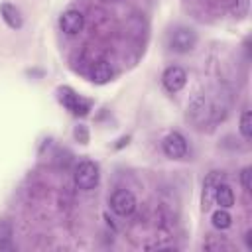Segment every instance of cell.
Here are the masks:
<instances>
[{
  "label": "cell",
  "mask_w": 252,
  "mask_h": 252,
  "mask_svg": "<svg viewBox=\"0 0 252 252\" xmlns=\"http://www.w3.org/2000/svg\"><path fill=\"white\" fill-rule=\"evenodd\" d=\"M57 93H59L61 104H63L67 110H71V114H75V116H87L89 110L93 108V100L83 98V96L77 94L71 87H59Z\"/></svg>",
  "instance_id": "6da1fadb"
},
{
  "label": "cell",
  "mask_w": 252,
  "mask_h": 252,
  "mask_svg": "<svg viewBox=\"0 0 252 252\" xmlns=\"http://www.w3.org/2000/svg\"><path fill=\"white\" fill-rule=\"evenodd\" d=\"M98 165L94 161H81L75 169V175H73V181H75V187L81 189V191H91L98 185Z\"/></svg>",
  "instance_id": "7a4b0ae2"
},
{
  "label": "cell",
  "mask_w": 252,
  "mask_h": 252,
  "mask_svg": "<svg viewBox=\"0 0 252 252\" xmlns=\"http://www.w3.org/2000/svg\"><path fill=\"white\" fill-rule=\"evenodd\" d=\"M167 43H169V49L175 53H189L197 43V33L193 28L179 26L169 33Z\"/></svg>",
  "instance_id": "3957f363"
},
{
  "label": "cell",
  "mask_w": 252,
  "mask_h": 252,
  "mask_svg": "<svg viewBox=\"0 0 252 252\" xmlns=\"http://www.w3.org/2000/svg\"><path fill=\"white\" fill-rule=\"evenodd\" d=\"M136 197L126 191V189H118L112 193L110 197V209L118 215V217H130L134 211H136Z\"/></svg>",
  "instance_id": "277c9868"
},
{
  "label": "cell",
  "mask_w": 252,
  "mask_h": 252,
  "mask_svg": "<svg viewBox=\"0 0 252 252\" xmlns=\"http://www.w3.org/2000/svg\"><path fill=\"white\" fill-rule=\"evenodd\" d=\"M163 154L171 159H181L187 154V140L179 132H169L163 138Z\"/></svg>",
  "instance_id": "5b68a950"
},
{
  "label": "cell",
  "mask_w": 252,
  "mask_h": 252,
  "mask_svg": "<svg viewBox=\"0 0 252 252\" xmlns=\"http://www.w3.org/2000/svg\"><path fill=\"white\" fill-rule=\"evenodd\" d=\"M59 26L67 35H77L85 26V16L75 8L65 10L61 14V18H59Z\"/></svg>",
  "instance_id": "8992f818"
},
{
  "label": "cell",
  "mask_w": 252,
  "mask_h": 252,
  "mask_svg": "<svg viewBox=\"0 0 252 252\" xmlns=\"http://www.w3.org/2000/svg\"><path fill=\"white\" fill-rule=\"evenodd\" d=\"M161 83H163V87H165L169 93H177V91H181V89L185 87V83H187V73H185L181 67L171 65V67H167V69L163 71Z\"/></svg>",
  "instance_id": "52a82bcc"
},
{
  "label": "cell",
  "mask_w": 252,
  "mask_h": 252,
  "mask_svg": "<svg viewBox=\"0 0 252 252\" xmlns=\"http://www.w3.org/2000/svg\"><path fill=\"white\" fill-rule=\"evenodd\" d=\"M224 181V173L222 171H211L207 177H205V183H203V209L207 211L213 203V197H215V189L219 187V183Z\"/></svg>",
  "instance_id": "ba28073f"
},
{
  "label": "cell",
  "mask_w": 252,
  "mask_h": 252,
  "mask_svg": "<svg viewBox=\"0 0 252 252\" xmlns=\"http://www.w3.org/2000/svg\"><path fill=\"white\" fill-rule=\"evenodd\" d=\"M112 75H114L112 65H110L108 61H104V59L94 61L93 67H91V81L96 83V85H104V83H108V81L112 79Z\"/></svg>",
  "instance_id": "9c48e42d"
},
{
  "label": "cell",
  "mask_w": 252,
  "mask_h": 252,
  "mask_svg": "<svg viewBox=\"0 0 252 252\" xmlns=\"http://www.w3.org/2000/svg\"><path fill=\"white\" fill-rule=\"evenodd\" d=\"M0 14H2V18H4V22H6L8 28L20 30V28L24 26V18H22L20 10H18L14 4H10V2L0 4Z\"/></svg>",
  "instance_id": "30bf717a"
},
{
  "label": "cell",
  "mask_w": 252,
  "mask_h": 252,
  "mask_svg": "<svg viewBox=\"0 0 252 252\" xmlns=\"http://www.w3.org/2000/svg\"><path fill=\"white\" fill-rule=\"evenodd\" d=\"M213 201H217V205L222 207V209H230V207L234 205V193H232L230 185H226L224 181L219 183V187L215 189V197H213Z\"/></svg>",
  "instance_id": "8fae6325"
},
{
  "label": "cell",
  "mask_w": 252,
  "mask_h": 252,
  "mask_svg": "<svg viewBox=\"0 0 252 252\" xmlns=\"http://www.w3.org/2000/svg\"><path fill=\"white\" fill-rule=\"evenodd\" d=\"M211 220H213V226L219 228V230H224V228H228V226L232 224V217H230V213H228L226 209H222V207H219V209L213 213Z\"/></svg>",
  "instance_id": "7c38bea8"
},
{
  "label": "cell",
  "mask_w": 252,
  "mask_h": 252,
  "mask_svg": "<svg viewBox=\"0 0 252 252\" xmlns=\"http://www.w3.org/2000/svg\"><path fill=\"white\" fill-rule=\"evenodd\" d=\"M12 234H14L12 222L2 219V220H0V250H2V248H12V244H10Z\"/></svg>",
  "instance_id": "4fadbf2b"
},
{
  "label": "cell",
  "mask_w": 252,
  "mask_h": 252,
  "mask_svg": "<svg viewBox=\"0 0 252 252\" xmlns=\"http://www.w3.org/2000/svg\"><path fill=\"white\" fill-rule=\"evenodd\" d=\"M240 134L244 136V140L252 138V112L250 110L242 112V116H240Z\"/></svg>",
  "instance_id": "5bb4252c"
},
{
  "label": "cell",
  "mask_w": 252,
  "mask_h": 252,
  "mask_svg": "<svg viewBox=\"0 0 252 252\" xmlns=\"http://www.w3.org/2000/svg\"><path fill=\"white\" fill-rule=\"evenodd\" d=\"M248 6H250V0H232L230 4V14L234 18H244L248 14Z\"/></svg>",
  "instance_id": "9a60e30c"
},
{
  "label": "cell",
  "mask_w": 252,
  "mask_h": 252,
  "mask_svg": "<svg viewBox=\"0 0 252 252\" xmlns=\"http://www.w3.org/2000/svg\"><path fill=\"white\" fill-rule=\"evenodd\" d=\"M73 136H75V140H77V142H81V144H89V130H87V126H85V124L75 126Z\"/></svg>",
  "instance_id": "2e32d148"
},
{
  "label": "cell",
  "mask_w": 252,
  "mask_h": 252,
  "mask_svg": "<svg viewBox=\"0 0 252 252\" xmlns=\"http://www.w3.org/2000/svg\"><path fill=\"white\" fill-rule=\"evenodd\" d=\"M240 183H242L244 191H250V167H244L240 171Z\"/></svg>",
  "instance_id": "e0dca14e"
},
{
  "label": "cell",
  "mask_w": 252,
  "mask_h": 252,
  "mask_svg": "<svg viewBox=\"0 0 252 252\" xmlns=\"http://www.w3.org/2000/svg\"><path fill=\"white\" fill-rule=\"evenodd\" d=\"M128 140H130V136H124V138H120V140H118V144H116V148H122L124 144H128Z\"/></svg>",
  "instance_id": "ac0fdd59"
},
{
  "label": "cell",
  "mask_w": 252,
  "mask_h": 252,
  "mask_svg": "<svg viewBox=\"0 0 252 252\" xmlns=\"http://www.w3.org/2000/svg\"><path fill=\"white\" fill-rule=\"evenodd\" d=\"M246 246H248V248H252V230H248V232H246Z\"/></svg>",
  "instance_id": "d6986e66"
}]
</instances>
